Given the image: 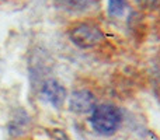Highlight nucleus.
Segmentation results:
<instances>
[{
    "mask_svg": "<svg viewBox=\"0 0 160 140\" xmlns=\"http://www.w3.org/2000/svg\"><path fill=\"white\" fill-rule=\"evenodd\" d=\"M59 8L70 13H79L90 8L97 0H53Z\"/></svg>",
    "mask_w": 160,
    "mask_h": 140,
    "instance_id": "obj_5",
    "label": "nucleus"
},
{
    "mask_svg": "<svg viewBox=\"0 0 160 140\" xmlns=\"http://www.w3.org/2000/svg\"><path fill=\"white\" fill-rule=\"evenodd\" d=\"M121 111L111 104L98 105L93 109L90 116L91 126L100 135H112L121 123Z\"/></svg>",
    "mask_w": 160,
    "mask_h": 140,
    "instance_id": "obj_1",
    "label": "nucleus"
},
{
    "mask_svg": "<svg viewBox=\"0 0 160 140\" xmlns=\"http://www.w3.org/2000/svg\"><path fill=\"white\" fill-rule=\"evenodd\" d=\"M150 2H152V0H150Z\"/></svg>",
    "mask_w": 160,
    "mask_h": 140,
    "instance_id": "obj_8",
    "label": "nucleus"
},
{
    "mask_svg": "<svg viewBox=\"0 0 160 140\" xmlns=\"http://www.w3.org/2000/svg\"><path fill=\"white\" fill-rule=\"evenodd\" d=\"M127 8V0H108V13L112 17H119Z\"/></svg>",
    "mask_w": 160,
    "mask_h": 140,
    "instance_id": "obj_6",
    "label": "nucleus"
},
{
    "mask_svg": "<svg viewBox=\"0 0 160 140\" xmlns=\"http://www.w3.org/2000/svg\"><path fill=\"white\" fill-rule=\"evenodd\" d=\"M69 38L76 46L87 49L98 45L104 39V32L98 25L91 22H82L70 30Z\"/></svg>",
    "mask_w": 160,
    "mask_h": 140,
    "instance_id": "obj_2",
    "label": "nucleus"
},
{
    "mask_svg": "<svg viewBox=\"0 0 160 140\" xmlns=\"http://www.w3.org/2000/svg\"><path fill=\"white\" fill-rule=\"evenodd\" d=\"M96 107V97L88 90L75 91L69 99V108L75 113H91Z\"/></svg>",
    "mask_w": 160,
    "mask_h": 140,
    "instance_id": "obj_3",
    "label": "nucleus"
},
{
    "mask_svg": "<svg viewBox=\"0 0 160 140\" xmlns=\"http://www.w3.org/2000/svg\"><path fill=\"white\" fill-rule=\"evenodd\" d=\"M2 71H3V62H2V58H0V77H2Z\"/></svg>",
    "mask_w": 160,
    "mask_h": 140,
    "instance_id": "obj_7",
    "label": "nucleus"
},
{
    "mask_svg": "<svg viewBox=\"0 0 160 140\" xmlns=\"http://www.w3.org/2000/svg\"><path fill=\"white\" fill-rule=\"evenodd\" d=\"M41 94L51 105L55 108H61L66 99V90L58 80H47L41 87Z\"/></svg>",
    "mask_w": 160,
    "mask_h": 140,
    "instance_id": "obj_4",
    "label": "nucleus"
}]
</instances>
